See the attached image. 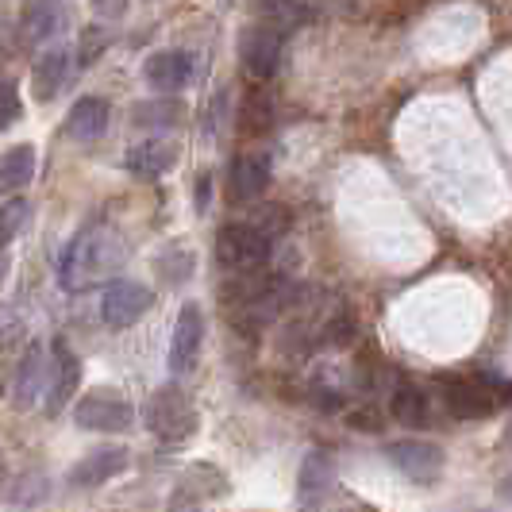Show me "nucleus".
<instances>
[{
  "label": "nucleus",
  "instance_id": "nucleus-24",
  "mask_svg": "<svg viewBox=\"0 0 512 512\" xmlns=\"http://www.w3.org/2000/svg\"><path fill=\"white\" fill-rule=\"evenodd\" d=\"M24 220H27V201L12 197L8 205H0V251L16 239V231L24 228Z\"/></svg>",
  "mask_w": 512,
  "mask_h": 512
},
{
  "label": "nucleus",
  "instance_id": "nucleus-9",
  "mask_svg": "<svg viewBox=\"0 0 512 512\" xmlns=\"http://www.w3.org/2000/svg\"><path fill=\"white\" fill-rule=\"evenodd\" d=\"M201 339H205V316H201V308L181 305L174 335H170V370H174V374H185V370L197 362Z\"/></svg>",
  "mask_w": 512,
  "mask_h": 512
},
{
  "label": "nucleus",
  "instance_id": "nucleus-10",
  "mask_svg": "<svg viewBox=\"0 0 512 512\" xmlns=\"http://www.w3.org/2000/svg\"><path fill=\"white\" fill-rule=\"evenodd\" d=\"M143 77L158 93H178L193 81V58L185 51H158L143 62Z\"/></svg>",
  "mask_w": 512,
  "mask_h": 512
},
{
  "label": "nucleus",
  "instance_id": "nucleus-4",
  "mask_svg": "<svg viewBox=\"0 0 512 512\" xmlns=\"http://www.w3.org/2000/svg\"><path fill=\"white\" fill-rule=\"evenodd\" d=\"M74 420L77 428H85V432H128L131 420H135V409L124 397L108 393V389H93L74 405Z\"/></svg>",
  "mask_w": 512,
  "mask_h": 512
},
{
  "label": "nucleus",
  "instance_id": "nucleus-2",
  "mask_svg": "<svg viewBox=\"0 0 512 512\" xmlns=\"http://www.w3.org/2000/svg\"><path fill=\"white\" fill-rule=\"evenodd\" d=\"M147 428L162 443H185L197 432V409L178 385H162L147 401Z\"/></svg>",
  "mask_w": 512,
  "mask_h": 512
},
{
  "label": "nucleus",
  "instance_id": "nucleus-15",
  "mask_svg": "<svg viewBox=\"0 0 512 512\" xmlns=\"http://www.w3.org/2000/svg\"><path fill=\"white\" fill-rule=\"evenodd\" d=\"M66 74H70V51L66 47H54V51L43 54L35 62V70H31V93H35V101H54L58 89L66 85Z\"/></svg>",
  "mask_w": 512,
  "mask_h": 512
},
{
  "label": "nucleus",
  "instance_id": "nucleus-7",
  "mask_svg": "<svg viewBox=\"0 0 512 512\" xmlns=\"http://www.w3.org/2000/svg\"><path fill=\"white\" fill-rule=\"evenodd\" d=\"M389 462L409 478V482H420V486H432L439 482V474H443V451H439L436 443H420V439H401V443H393L389 447Z\"/></svg>",
  "mask_w": 512,
  "mask_h": 512
},
{
  "label": "nucleus",
  "instance_id": "nucleus-11",
  "mask_svg": "<svg viewBox=\"0 0 512 512\" xmlns=\"http://www.w3.org/2000/svg\"><path fill=\"white\" fill-rule=\"evenodd\" d=\"M270 185V154L247 151L231 162V201H255Z\"/></svg>",
  "mask_w": 512,
  "mask_h": 512
},
{
  "label": "nucleus",
  "instance_id": "nucleus-1",
  "mask_svg": "<svg viewBox=\"0 0 512 512\" xmlns=\"http://www.w3.org/2000/svg\"><path fill=\"white\" fill-rule=\"evenodd\" d=\"M124 258H128L124 235L116 228H108V224H93V228H85L70 243L58 278H62V285L70 293H85V289H97V285L112 282L116 270L124 266Z\"/></svg>",
  "mask_w": 512,
  "mask_h": 512
},
{
  "label": "nucleus",
  "instance_id": "nucleus-18",
  "mask_svg": "<svg viewBox=\"0 0 512 512\" xmlns=\"http://www.w3.org/2000/svg\"><path fill=\"white\" fill-rule=\"evenodd\" d=\"M35 174V147L31 143H20L0 158V193H16L24 189L27 181Z\"/></svg>",
  "mask_w": 512,
  "mask_h": 512
},
{
  "label": "nucleus",
  "instance_id": "nucleus-30",
  "mask_svg": "<svg viewBox=\"0 0 512 512\" xmlns=\"http://www.w3.org/2000/svg\"><path fill=\"white\" fill-rule=\"evenodd\" d=\"M208 201H212V178L201 174L197 178V212H208Z\"/></svg>",
  "mask_w": 512,
  "mask_h": 512
},
{
  "label": "nucleus",
  "instance_id": "nucleus-5",
  "mask_svg": "<svg viewBox=\"0 0 512 512\" xmlns=\"http://www.w3.org/2000/svg\"><path fill=\"white\" fill-rule=\"evenodd\" d=\"M239 62L255 81L274 77L278 66H282V31L270 24L247 27L243 39H239Z\"/></svg>",
  "mask_w": 512,
  "mask_h": 512
},
{
  "label": "nucleus",
  "instance_id": "nucleus-16",
  "mask_svg": "<svg viewBox=\"0 0 512 512\" xmlns=\"http://www.w3.org/2000/svg\"><path fill=\"white\" fill-rule=\"evenodd\" d=\"M443 401H447V412L455 420H482V416L493 412V397L482 385L470 382H447L443 385Z\"/></svg>",
  "mask_w": 512,
  "mask_h": 512
},
{
  "label": "nucleus",
  "instance_id": "nucleus-19",
  "mask_svg": "<svg viewBox=\"0 0 512 512\" xmlns=\"http://www.w3.org/2000/svg\"><path fill=\"white\" fill-rule=\"evenodd\" d=\"M43 389H47V382H43V347L31 343L24 366H20V378H16V401H20V405H31Z\"/></svg>",
  "mask_w": 512,
  "mask_h": 512
},
{
  "label": "nucleus",
  "instance_id": "nucleus-12",
  "mask_svg": "<svg viewBox=\"0 0 512 512\" xmlns=\"http://www.w3.org/2000/svg\"><path fill=\"white\" fill-rule=\"evenodd\" d=\"M124 466H128V451H124V447H97V451H89L81 462H74V470H70L66 482L77 489L104 486V482L116 478Z\"/></svg>",
  "mask_w": 512,
  "mask_h": 512
},
{
  "label": "nucleus",
  "instance_id": "nucleus-23",
  "mask_svg": "<svg viewBox=\"0 0 512 512\" xmlns=\"http://www.w3.org/2000/svg\"><path fill=\"white\" fill-rule=\"evenodd\" d=\"M178 120H181V108L174 101L135 104V124H143V128H170Z\"/></svg>",
  "mask_w": 512,
  "mask_h": 512
},
{
  "label": "nucleus",
  "instance_id": "nucleus-31",
  "mask_svg": "<svg viewBox=\"0 0 512 512\" xmlns=\"http://www.w3.org/2000/svg\"><path fill=\"white\" fill-rule=\"evenodd\" d=\"M505 443L512 447V420H509V432H505Z\"/></svg>",
  "mask_w": 512,
  "mask_h": 512
},
{
  "label": "nucleus",
  "instance_id": "nucleus-26",
  "mask_svg": "<svg viewBox=\"0 0 512 512\" xmlns=\"http://www.w3.org/2000/svg\"><path fill=\"white\" fill-rule=\"evenodd\" d=\"M189 274H193V255H189V251L174 247V251H166V255H162V278H166L170 285L185 282Z\"/></svg>",
  "mask_w": 512,
  "mask_h": 512
},
{
  "label": "nucleus",
  "instance_id": "nucleus-14",
  "mask_svg": "<svg viewBox=\"0 0 512 512\" xmlns=\"http://www.w3.org/2000/svg\"><path fill=\"white\" fill-rule=\"evenodd\" d=\"M108 120H112V108L101 97H81L66 120V135L77 139V143H93L108 131Z\"/></svg>",
  "mask_w": 512,
  "mask_h": 512
},
{
  "label": "nucleus",
  "instance_id": "nucleus-6",
  "mask_svg": "<svg viewBox=\"0 0 512 512\" xmlns=\"http://www.w3.org/2000/svg\"><path fill=\"white\" fill-rule=\"evenodd\" d=\"M151 289L139 282H112L104 289L101 297V316L108 328H131V324H139L143 320V312L151 308Z\"/></svg>",
  "mask_w": 512,
  "mask_h": 512
},
{
  "label": "nucleus",
  "instance_id": "nucleus-21",
  "mask_svg": "<svg viewBox=\"0 0 512 512\" xmlns=\"http://www.w3.org/2000/svg\"><path fill=\"white\" fill-rule=\"evenodd\" d=\"M332 478H335L332 459L324 451L305 455V462H301V497H320L324 489L332 486Z\"/></svg>",
  "mask_w": 512,
  "mask_h": 512
},
{
  "label": "nucleus",
  "instance_id": "nucleus-27",
  "mask_svg": "<svg viewBox=\"0 0 512 512\" xmlns=\"http://www.w3.org/2000/svg\"><path fill=\"white\" fill-rule=\"evenodd\" d=\"M104 47H108V35H104L101 27H85V31H81V51H77V62H81V66L97 62Z\"/></svg>",
  "mask_w": 512,
  "mask_h": 512
},
{
  "label": "nucleus",
  "instance_id": "nucleus-13",
  "mask_svg": "<svg viewBox=\"0 0 512 512\" xmlns=\"http://www.w3.org/2000/svg\"><path fill=\"white\" fill-rule=\"evenodd\" d=\"M178 162V147L170 139H147L128 151V170L135 178H162Z\"/></svg>",
  "mask_w": 512,
  "mask_h": 512
},
{
  "label": "nucleus",
  "instance_id": "nucleus-3",
  "mask_svg": "<svg viewBox=\"0 0 512 512\" xmlns=\"http://www.w3.org/2000/svg\"><path fill=\"white\" fill-rule=\"evenodd\" d=\"M270 255V235L251 224H224L216 235V262L228 266L235 274L258 270Z\"/></svg>",
  "mask_w": 512,
  "mask_h": 512
},
{
  "label": "nucleus",
  "instance_id": "nucleus-8",
  "mask_svg": "<svg viewBox=\"0 0 512 512\" xmlns=\"http://www.w3.org/2000/svg\"><path fill=\"white\" fill-rule=\"evenodd\" d=\"M81 389V359L66 343H54L51 359V382H47V416H58L74 401V393Z\"/></svg>",
  "mask_w": 512,
  "mask_h": 512
},
{
  "label": "nucleus",
  "instance_id": "nucleus-22",
  "mask_svg": "<svg viewBox=\"0 0 512 512\" xmlns=\"http://www.w3.org/2000/svg\"><path fill=\"white\" fill-rule=\"evenodd\" d=\"M239 124H243V131H251V135H262V131L274 124V104L266 101L262 93H251V97L243 101V116H239Z\"/></svg>",
  "mask_w": 512,
  "mask_h": 512
},
{
  "label": "nucleus",
  "instance_id": "nucleus-28",
  "mask_svg": "<svg viewBox=\"0 0 512 512\" xmlns=\"http://www.w3.org/2000/svg\"><path fill=\"white\" fill-rule=\"evenodd\" d=\"M20 335H24V320H20V312H16V308H0V351H4V347H12Z\"/></svg>",
  "mask_w": 512,
  "mask_h": 512
},
{
  "label": "nucleus",
  "instance_id": "nucleus-29",
  "mask_svg": "<svg viewBox=\"0 0 512 512\" xmlns=\"http://www.w3.org/2000/svg\"><path fill=\"white\" fill-rule=\"evenodd\" d=\"M89 4H93V12L101 20H120L128 12V0H89Z\"/></svg>",
  "mask_w": 512,
  "mask_h": 512
},
{
  "label": "nucleus",
  "instance_id": "nucleus-20",
  "mask_svg": "<svg viewBox=\"0 0 512 512\" xmlns=\"http://www.w3.org/2000/svg\"><path fill=\"white\" fill-rule=\"evenodd\" d=\"M54 27H58V8H54L51 0H35L31 8H27L24 16V43L27 47H35V43H43V39H51Z\"/></svg>",
  "mask_w": 512,
  "mask_h": 512
},
{
  "label": "nucleus",
  "instance_id": "nucleus-17",
  "mask_svg": "<svg viewBox=\"0 0 512 512\" xmlns=\"http://www.w3.org/2000/svg\"><path fill=\"white\" fill-rule=\"evenodd\" d=\"M389 412H393V420L397 424H405V428H424L428 424V393L420 389V385H397L393 389V397H389Z\"/></svg>",
  "mask_w": 512,
  "mask_h": 512
},
{
  "label": "nucleus",
  "instance_id": "nucleus-25",
  "mask_svg": "<svg viewBox=\"0 0 512 512\" xmlns=\"http://www.w3.org/2000/svg\"><path fill=\"white\" fill-rule=\"evenodd\" d=\"M20 112H24V104H20L16 81H12L8 74H0V131L12 128V124L20 120Z\"/></svg>",
  "mask_w": 512,
  "mask_h": 512
}]
</instances>
